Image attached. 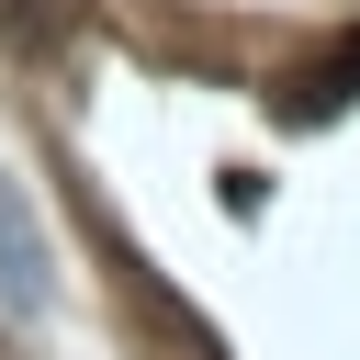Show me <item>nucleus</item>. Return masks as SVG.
<instances>
[{"label":"nucleus","instance_id":"f257e3e1","mask_svg":"<svg viewBox=\"0 0 360 360\" xmlns=\"http://www.w3.org/2000/svg\"><path fill=\"white\" fill-rule=\"evenodd\" d=\"M0 304L11 315H56V248H45L22 180H0Z\"/></svg>","mask_w":360,"mask_h":360},{"label":"nucleus","instance_id":"f03ea898","mask_svg":"<svg viewBox=\"0 0 360 360\" xmlns=\"http://www.w3.org/2000/svg\"><path fill=\"white\" fill-rule=\"evenodd\" d=\"M0 22H11L22 45H56V0H0Z\"/></svg>","mask_w":360,"mask_h":360}]
</instances>
